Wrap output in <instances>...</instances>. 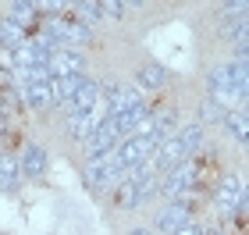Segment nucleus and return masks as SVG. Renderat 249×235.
Masks as SVG:
<instances>
[{"label": "nucleus", "mask_w": 249, "mask_h": 235, "mask_svg": "<svg viewBox=\"0 0 249 235\" xmlns=\"http://www.w3.org/2000/svg\"><path fill=\"white\" fill-rule=\"evenodd\" d=\"M199 182V164L196 157H185V161H178L171 167H164L160 171V182H157V193L160 196H189V189Z\"/></svg>", "instance_id": "f257e3e1"}, {"label": "nucleus", "mask_w": 249, "mask_h": 235, "mask_svg": "<svg viewBox=\"0 0 249 235\" xmlns=\"http://www.w3.org/2000/svg\"><path fill=\"white\" fill-rule=\"evenodd\" d=\"M82 178H86V185L93 189V193H110L121 178H124V171L114 164V157H93V161L86 164V171H82Z\"/></svg>", "instance_id": "f03ea898"}, {"label": "nucleus", "mask_w": 249, "mask_h": 235, "mask_svg": "<svg viewBox=\"0 0 249 235\" xmlns=\"http://www.w3.org/2000/svg\"><path fill=\"white\" fill-rule=\"evenodd\" d=\"M18 96L25 100V107H32V110H47V107H53V75L25 78V82L18 86Z\"/></svg>", "instance_id": "7ed1b4c3"}, {"label": "nucleus", "mask_w": 249, "mask_h": 235, "mask_svg": "<svg viewBox=\"0 0 249 235\" xmlns=\"http://www.w3.org/2000/svg\"><path fill=\"white\" fill-rule=\"evenodd\" d=\"M239 193H242V178L239 175H224L217 182V189H213V210H217L221 217H235Z\"/></svg>", "instance_id": "20e7f679"}, {"label": "nucleus", "mask_w": 249, "mask_h": 235, "mask_svg": "<svg viewBox=\"0 0 249 235\" xmlns=\"http://www.w3.org/2000/svg\"><path fill=\"white\" fill-rule=\"evenodd\" d=\"M185 225H189V203H185V196H171L160 207V214H157V228H160V232H182Z\"/></svg>", "instance_id": "39448f33"}, {"label": "nucleus", "mask_w": 249, "mask_h": 235, "mask_svg": "<svg viewBox=\"0 0 249 235\" xmlns=\"http://www.w3.org/2000/svg\"><path fill=\"white\" fill-rule=\"evenodd\" d=\"M18 164H21V178H32V182L47 178V150L39 143H25L18 153Z\"/></svg>", "instance_id": "423d86ee"}, {"label": "nucleus", "mask_w": 249, "mask_h": 235, "mask_svg": "<svg viewBox=\"0 0 249 235\" xmlns=\"http://www.w3.org/2000/svg\"><path fill=\"white\" fill-rule=\"evenodd\" d=\"M86 61L82 54H78V47H53L50 54V75H71V72H82Z\"/></svg>", "instance_id": "0eeeda50"}, {"label": "nucleus", "mask_w": 249, "mask_h": 235, "mask_svg": "<svg viewBox=\"0 0 249 235\" xmlns=\"http://www.w3.org/2000/svg\"><path fill=\"white\" fill-rule=\"evenodd\" d=\"M68 114H100V86L89 82L68 100Z\"/></svg>", "instance_id": "6e6552de"}, {"label": "nucleus", "mask_w": 249, "mask_h": 235, "mask_svg": "<svg viewBox=\"0 0 249 235\" xmlns=\"http://www.w3.org/2000/svg\"><path fill=\"white\" fill-rule=\"evenodd\" d=\"M164 86H167V68H160V64H142L135 72V89L139 93H160Z\"/></svg>", "instance_id": "1a4fd4ad"}, {"label": "nucleus", "mask_w": 249, "mask_h": 235, "mask_svg": "<svg viewBox=\"0 0 249 235\" xmlns=\"http://www.w3.org/2000/svg\"><path fill=\"white\" fill-rule=\"evenodd\" d=\"M135 93H139V89H128V86H121V82H107L104 89H100V114H114L124 100L135 96Z\"/></svg>", "instance_id": "9d476101"}, {"label": "nucleus", "mask_w": 249, "mask_h": 235, "mask_svg": "<svg viewBox=\"0 0 249 235\" xmlns=\"http://www.w3.org/2000/svg\"><path fill=\"white\" fill-rule=\"evenodd\" d=\"M21 185V164L15 153H0V189L4 193H15Z\"/></svg>", "instance_id": "9b49d317"}, {"label": "nucleus", "mask_w": 249, "mask_h": 235, "mask_svg": "<svg viewBox=\"0 0 249 235\" xmlns=\"http://www.w3.org/2000/svg\"><path fill=\"white\" fill-rule=\"evenodd\" d=\"M96 121H100V114H68V132H71L75 139H89L93 136V128H96Z\"/></svg>", "instance_id": "f8f14e48"}, {"label": "nucleus", "mask_w": 249, "mask_h": 235, "mask_svg": "<svg viewBox=\"0 0 249 235\" xmlns=\"http://www.w3.org/2000/svg\"><path fill=\"white\" fill-rule=\"evenodd\" d=\"M224 128H228L242 146H249V114H242V110H228V114H224Z\"/></svg>", "instance_id": "ddd939ff"}, {"label": "nucleus", "mask_w": 249, "mask_h": 235, "mask_svg": "<svg viewBox=\"0 0 249 235\" xmlns=\"http://www.w3.org/2000/svg\"><path fill=\"white\" fill-rule=\"evenodd\" d=\"M11 18L29 29V21L36 18V4H32V0H11Z\"/></svg>", "instance_id": "4468645a"}, {"label": "nucleus", "mask_w": 249, "mask_h": 235, "mask_svg": "<svg viewBox=\"0 0 249 235\" xmlns=\"http://www.w3.org/2000/svg\"><path fill=\"white\" fill-rule=\"evenodd\" d=\"M199 110H203V121H224V114H228V107L221 100H207Z\"/></svg>", "instance_id": "2eb2a0df"}, {"label": "nucleus", "mask_w": 249, "mask_h": 235, "mask_svg": "<svg viewBox=\"0 0 249 235\" xmlns=\"http://www.w3.org/2000/svg\"><path fill=\"white\" fill-rule=\"evenodd\" d=\"M32 4H36V15H61L68 7L64 0H32Z\"/></svg>", "instance_id": "dca6fc26"}, {"label": "nucleus", "mask_w": 249, "mask_h": 235, "mask_svg": "<svg viewBox=\"0 0 249 235\" xmlns=\"http://www.w3.org/2000/svg\"><path fill=\"white\" fill-rule=\"evenodd\" d=\"M124 7H128V0H100V11H104L107 18H121Z\"/></svg>", "instance_id": "f3484780"}, {"label": "nucleus", "mask_w": 249, "mask_h": 235, "mask_svg": "<svg viewBox=\"0 0 249 235\" xmlns=\"http://www.w3.org/2000/svg\"><path fill=\"white\" fill-rule=\"evenodd\" d=\"M235 217H246V221H249V182H242L239 203H235Z\"/></svg>", "instance_id": "a211bd4d"}, {"label": "nucleus", "mask_w": 249, "mask_h": 235, "mask_svg": "<svg viewBox=\"0 0 249 235\" xmlns=\"http://www.w3.org/2000/svg\"><path fill=\"white\" fill-rule=\"evenodd\" d=\"M242 11H249V0H224L221 4V15H242Z\"/></svg>", "instance_id": "6ab92c4d"}, {"label": "nucleus", "mask_w": 249, "mask_h": 235, "mask_svg": "<svg viewBox=\"0 0 249 235\" xmlns=\"http://www.w3.org/2000/svg\"><path fill=\"white\" fill-rule=\"evenodd\" d=\"M235 54H239V57H249V36L235 39Z\"/></svg>", "instance_id": "aec40b11"}, {"label": "nucleus", "mask_w": 249, "mask_h": 235, "mask_svg": "<svg viewBox=\"0 0 249 235\" xmlns=\"http://www.w3.org/2000/svg\"><path fill=\"white\" fill-rule=\"evenodd\" d=\"M128 4H132V7H142V0H128Z\"/></svg>", "instance_id": "412c9836"}]
</instances>
